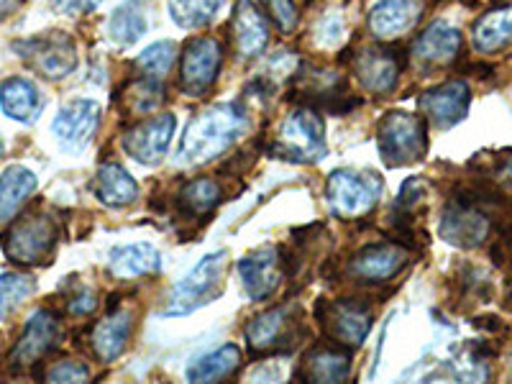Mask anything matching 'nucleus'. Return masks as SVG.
Segmentation results:
<instances>
[{
	"label": "nucleus",
	"instance_id": "obj_1",
	"mask_svg": "<svg viewBox=\"0 0 512 384\" xmlns=\"http://www.w3.org/2000/svg\"><path fill=\"white\" fill-rule=\"evenodd\" d=\"M246 126L249 116L239 103L210 105L208 111L198 113L185 128L177 146V164L198 167L213 162L244 136Z\"/></svg>",
	"mask_w": 512,
	"mask_h": 384
},
{
	"label": "nucleus",
	"instance_id": "obj_2",
	"mask_svg": "<svg viewBox=\"0 0 512 384\" xmlns=\"http://www.w3.org/2000/svg\"><path fill=\"white\" fill-rule=\"evenodd\" d=\"M502 205L500 195H484V192H461L448 200L441 216V236L448 244L461 249H477L489 239L495 228L492 208Z\"/></svg>",
	"mask_w": 512,
	"mask_h": 384
},
{
	"label": "nucleus",
	"instance_id": "obj_3",
	"mask_svg": "<svg viewBox=\"0 0 512 384\" xmlns=\"http://www.w3.org/2000/svg\"><path fill=\"white\" fill-rule=\"evenodd\" d=\"M59 228L57 221L47 213H26L16 218L6 233H3V251L18 267H39L47 264L49 256L57 246Z\"/></svg>",
	"mask_w": 512,
	"mask_h": 384
},
{
	"label": "nucleus",
	"instance_id": "obj_4",
	"mask_svg": "<svg viewBox=\"0 0 512 384\" xmlns=\"http://www.w3.org/2000/svg\"><path fill=\"white\" fill-rule=\"evenodd\" d=\"M223 267H226V251L203 256L190 272L172 287L167 297L164 315H187L192 310L203 308L216 295H221Z\"/></svg>",
	"mask_w": 512,
	"mask_h": 384
},
{
	"label": "nucleus",
	"instance_id": "obj_5",
	"mask_svg": "<svg viewBox=\"0 0 512 384\" xmlns=\"http://www.w3.org/2000/svg\"><path fill=\"white\" fill-rule=\"evenodd\" d=\"M428 123L413 113L392 111L379 121V154L390 167L415 164L428 149Z\"/></svg>",
	"mask_w": 512,
	"mask_h": 384
},
{
	"label": "nucleus",
	"instance_id": "obj_6",
	"mask_svg": "<svg viewBox=\"0 0 512 384\" xmlns=\"http://www.w3.org/2000/svg\"><path fill=\"white\" fill-rule=\"evenodd\" d=\"M272 154L290 162H318L326 157L323 121L315 108H300L282 121Z\"/></svg>",
	"mask_w": 512,
	"mask_h": 384
},
{
	"label": "nucleus",
	"instance_id": "obj_7",
	"mask_svg": "<svg viewBox=\"0 0 512 384\" xmlns=\"http://www.w3.org/2000/svg\"><path fill=\"white\" fill-rule=\"evenodd\" d=\"M382 180L372 172L338 169L326 182V200L331 210L341 218H361L382 198Z\"/></svg>",
	"mask_w": 512,
	"mask_h": 384
},
{
	"label": "nucleus",
	"instance_id": "obj_8",
	"mask_svg": "<svg viewBox=\"0 0 512 384\" xmlns=\"http://www.w3.org/2000/svg\"><path fill=\"white\" fill-rule=\"evenodd\" d=\"M16 52L36 75L47 77V80H64L77 67L75 41L64 31H47V34L18 41Z\"/></svg>",
	"mask_w": 512,
	"mask_h": 384
},
{
	"label": "nucleus",
	"instance_id": "obj_9",
	"mask_svg": "<svg viewBox=\"0 0 512 384\" xmlns=\"http://www.w3.org/2000/svg\"><path fill=\"white\" fill-rule=\"evenodd\" d=\"M244 333L254 354H280L295 349L300 336V310L295 305L267 310L249 320Z\"/></svg>",
	"mask_w": 512,
	"mask_h": 384
},
{
	"label": "nucleus",
	"instance_id": "obj_10",
	"mask_svg": "<svg viewBox=\"0 0 512 384\" xmlns=\"http://www.w3.org/2000/svg\"><path fill=\"white\" fill-rule=\"evenodd\" d=\"M223 47L213 36H195L185 44L180 57V90L190 98L208 93L221 72Z\"/></svg>",
	"mask_w": 512,
	"mask_h": 384
},
{
	"label": "nucleus",
	"instance_id": "obj_11",
	"mask_svg": "<svg viewBox=\"0 0 512 384\" xmlns=\"http://www.w3.org/2000/svg\"><path fill=\"white\" fill-rule=\"evenodd\" d=\"M318 320L333 344L356 349L372 328V310L361 300H326L318 303Z\"/></svg>",
	"mask_w": 512,
	"mask_h": 384
},
{
	"label": "nucleus",
	"instance_id": "obj_12",
	"mask_svg": "<svg viewBox=\"0 0 512 384\" xmlns=\"http://www.w3.org/2000/svg\"><path fill=\"white\" fill-rule=\"evenodd\" d=\"M175 116L172 113H152L149 118H144L141 123H136L131 131H126L123 136V149L131 159L152 167L159 164L167 154L169 144H172V136H175Z\"/></svg>",
	"mask_w": 512,
	"mask_h": 384
},
{
	"label": "nucleus",
	"instance_id": "obj_13",
	"mask_svg": "<svg viewBox=\"0 0 512 384\" xmlns=\"http://www.w3.org/2000/svg\"><path fill=\"white\" fill-rule=\"evenodd\" d=\"M59 336H62V328H59L57 315L52 310H36L18 338L16 349L11 351V364L16 369L34 367L59 344Z\"/></svg>",
	"mask_w": 512,
	"mask_h": 384
},
{
	"label": "nucleus",
	"instance_id": "obj_14",
	"mask_svg": "<svg viewBox=\"0 0 512 384\" xmlns=\"http://www.w3.org/2000/svg\"><path fill=\"white\" fill-rule=\"evenodd\" d=\"M98 121V103L88 98H77L59 108L57 118L52 123V134L57 136L62 149H67V152H80L82 146H88V141L93 139Z\"/></svg>",
	"mask_w": 512,
	"mask_h": 384
},
{
	"label": "nucleus",
	"instance_id": "obj_15",
	"mask_svg": "<svg viewBox=\"0 0 512 384\" xmlns=\"http://www.w3.org/2000/svg\"><path fill=\"white\" fill-rule=\"evenodd\" d=\"M236 269H239L241 285L249 292L251 300H267L277 292L282 277H285V259H282L280 249L264 246V249L244 256Z\"/></svg>",
	"mask_w": 512,
	"mask_h": 384
},
{
	"label": "nucleus",
	"instance_id": "obj_16",
	"mask_svg": "<svg viewBox=\"0 0 512 384\" xmlns=\"http://www.w3.org/2000/svg\"><path fill=\"white\" fill-rule=\"evenodd\" d=\"M405 264H408V251L395 241H384V244L364 246L349 262V274L367 285H379L397 277Z\"/></svg>",
	"mask_w": 512,
	"mask_h": 384
},
{
	"label": "nucleus",
	"instance_id": "obj_17",
	"mask_svg": "<svg viewBox=\"0 0 512 384\" xmlns=\"http://www.w3.org/2000/svg\"><path fill=\"white\" fill-rule=\"evenodd\" d=\"M469 85L464 80H448L438 88L428 90L420 98V111H423L425 123H433L436 128H451L464 121L469 111Z\"/></svg>",
	"mask_w": 512,
	"mask_h": 384
},
{
	"label": "nucleus",
	"instance_id": "obj_18",
	"mask_svg": "<svg viewBox=\"0 0 512 384\" xmlns=\"http://www.w3.org/2000/svg\"><path fill=\"white\" fill-rule=\"evenodd\" d=\"M351 67L361 88L374 95H390L400 80L402 62L395 52L387 49H364L356 54Z\"/></svg>",
	"mask_w": 512,
	"mask_h": 384
},
{
	"label": "nucleus",
	"instance_id": "obj_19",
	"mask_svg": "<svg viewBox=\"0 0 512 384\" xmlns=\"http://www.w3.org/2000/svg\"><path fill=\"white\" fill-rule=\"evenodd\" d=\"M423 11V0H379L374 11L369 13V29L382 41L397 39L418 26Z\"/></svg>",
	"mask_w": 512,
	"mask_h": 384
},
{
	"label": "nucleus",
	"instance_id": "obj_20",
	"mask_svg": "<svg viewBox=\"0 0 512 384\" xmlns=\"http://www.w3.org/2000/svg\"><path fill=\"white\" fill-rule=\"evenodd\" d=\"M461 44H464V39H461L459 29L436 21L418 36V41L413 44V57L415 62L425 64V67H446L459 57Z\"/></svg>",
	"mask_w": 512,
	"mask_h": 384
},
{
	"label": "nucleus",
	"instance_id": "obj_21",
	"mask_svg": "<svg viewBox=\"0 0 512 384\" xmlns=\"http://www.w3.org/2000/svg\"><path fill=\"white\" fill-rule=\"evenodd\" d=\"M233 44L241 57H256L269 44V21L251 0H241L233 13Z\"/></svg>",
	"mask_w": 512,
	"mask_h": 384
},
{
	"label": "nucleus",
	"instance_id": "obj_22",
	"mask_svg": "<svg viewBox=\"0 0 512 384\" xmlns=\"http://www.w3.org/2000/svg\"><path fill=\"white\" fill-rule=\"evenodd\" d=\"M0 108L18 123H34L44 111V95L29 77H8L0 85Z\"/></svg>",
	"mask_w": 512,
	"mask_h": 384
},
{
	"label": "nucleus",
	"instance_id": "obj_23",
	"mask_svg": "<svg viewBox=\"0 0 512 384\" xmlns=\"http://www.w3.org/2000/svg\"><path fill=\"white\" fill-rule=\"evenodd\" d=\"M134 331V315L128 310H116L108 318H103L90 333V349L103 364H111L126 351L128 338Z\"/></svg>",
	"mask_w": 512,
	"mask_h": 384
},
{
	"label": "nucleus",
	"instance_id": "obj_24",
	"mask_svg": "<svg viewBox=\"0 0 512 384\" xmlns=\"http://www.w3.org/2000/svg\"><path fill=\"white\" fill-rule=\"evenodd\" d=\"M159 267H162V254L152 244H144V241L118 246V249L111 251V262H108V269L118 280L146 277V274L159 272Z\"/></svg>",
	"mask_w": 512,
	"mask_h": 384
},
{
	"label": "nucleus",
	"instance_id": "obj_25",
	"mask_svg": "<svg viewBox=\"0 0 512 384\" xmlns=\"http://www.w3.org/2000/svg\"><path fill=\"white\" fill-rule=\"evenodd\" d=\"M351 372V356L344 346H318L303 361V379L308 382H344Z\"/></svg>",
	"mask_w": 512,
	"mask_h": 384
},
{
	"label": "nucleus",
	"instance_id": "obj_26",
	"mask_svg": "<svg viewBox=\"0 0 512 384\" xmlns=\"http://www.w3.org/2000/svg\"><path fill=\"white\" fill-rule=\"evenodd\" d=\"M93 192L100 203L111 208H123L139 198V185L121 164H103L93 180Z\"/></svg>",
	"mask_w": 512,
	"mask_h": 384
},
{
	"label": "nucleus",
	"instance_id": "obj_27",
	"mask_svg": "<svg viewBox=\"0 0 512 384\" xmlns=\"http://www.w3.org/2000/svg\"><path fill=\"white\" fill-rule=\"evenodd\" d=\"M36 175L31 169L13 164L0 175V223L13 221L18 210L24 208L26 200L34 195Z\"/></svg>",
	"mask_w": 512,
	"mask_h": 384
},
{
	"label": "nucleus",
	"instance_id": "obj_28",
	"mask_svg": "<svg viewBox=\"0 0 512 384\" xmlns=\"http://www.w3.org/2000/svg\"><path fill=\"white\" fill-rule=\"evenodd\" d=\"M474 49L479 54L502 52L512 44V8H495L484 13L472 29Z\"/></svg>",
	"mask_w": 512,
	"mask_h": 384
},
{
	"label": "nucleus",
	"instance_id": "obj_29",
	"mask_svg": "<svg viewBox=\"0 0 512 384\" xmlns=\"http://www.w3.org/2000/svg\"><path fill=\"white\" fill-rule=\"evenodd\" d=\"M241 367V349L236 344H223L221 349L208 351L187 367L190 382H221Z\"/></svg>",
	"mask_w": 512,
	"mask_h": 384
},
{
	"label": "nucleus",
	"instance_id": "obj_30",
	"mask_svg": "<svg viewBox=\"0 0 512 384\" xmlns=\"http://www.w3.org/2000/svg\"><path fill=\"white\" fill-rule=\"evenodd\" d=\"M221 203V185L210 177H198V180H190L177 195V205H180L182 213L198 218L208 216L216 210V205Z\"/></svg>",
	"mask_w": 512,
	"mask_h": 384
},
{
	"label": "nucleus",
	"instance_id": "obj_31",
	"mask_svg": "<svg viewBox=\"0 0 512 384\" xmlns=\"http://www.w3.org/2000/svg\"><path fill=\"white\" fill-rule=\"evenodd\" d=\"M108 31L111 39L121 47L136 44L141 36L146 34V11L141 6V0H126L113 11L111 21H108Z\"/></svg>",
	"mask_w": 512,
	"mask_h": 384
},
{
	"label": "nucleus",
	"instance_id": "obj_32",
	"mask_svg": "<svg viewBox=\"0 0 512 384\" xmlns=\"http://www.w3.org/2000/svg\"><path fill=\"white\" fill-rule=\"evenodd\" d=\"M121 98L123 105L136 116H152L167 100V90H164L162 80H157V77L141 75L139 80H134L123 90Z\"/></svg>",
	"mask_w": 512,
	"mask_h": 384
},
{
	"label": "nucleus",
	"instance_id": "obj_33",
	"mask_svg": "<svg viewBox=\"0 0 512 384\" xmlns=\"http://www.w3.org/2000/svg\"><path fill=\"white\" fill-rule=\"evenodd\" d=\"M223 8V0H169L172 21L182 29H200L208 26L218 11Z\"/></svg>",
	"mask_w": 512,
	"mask_h": 384
},
{
	"label": "nucleus",
	"instance_id": "obj_34",
	"mask_svg": "<svg viewBox=\"0 0 512 384\" xmlns=\"http://www.w3.org/2000/svg\"><path fill=\"white\" fill-rule=\"evenodd\" d=\"M36 292V282L29 274H0V318L6 320Z\"/></svg>",
	"mask_w": 512,
	"mask_h": 384
},
{
	"label": "nucleus",
	"instance_id": "obj_35",
	"mask_svg": "<svg viewBox=\"0 0 512 384\" xmlns=\"http://www.w3.org/2000/svg\"><path fill=\"white\" fill-rule=\"evenodd\" d=\"M175 62H177L175 44H172V41H157V44H152V47L144 49V52L136 57L134 67L139 72H144L146 77H157V80H162V77L175 67Z\"/></svg>",
	"mask_w": 512,
	"mask_h": 384
},
{
	"label": "nucleus",
	"instance_id": "obj_36",
	"mask_svg": "<svg viewBox=\"0 0 512 384\" xmlns=\"http://www.w3.org/2000/svg\"><path fill=\"white\" fill-rule=\"evenodd\" d=\"M262 6L272 16L274 24L280 26L282 34H295L297 24H300L295 0H262Z\"/></svg>",
	"mask_w": 512,
	"mask_h": 384
},
{
	"label": "nucleus",
	"instance_id": "obj_37",
	"mask_svg": "<svg viewBox=\"0 0 512 384\" xmlns=\"http://www.w3.org/2000/svg\"><path fill=\"white\" fill-rule=\"evenodd\" d=\"M44 379H49V382H85V379H90V369L82 361L62 359L47 369Z\"/></svg>",
	"mask_w": 512,
	"mask_h": 384
},
{
	"label": "nucleus",
	"instance_id": "obj_38",
	"mask_svg": "<svg viewBox=\"0 0 512 384\" xmlns=\"http://www.w3.org/2000/svg\"><path fill=\"white\" fill-rule=\"evenodd\" d=\"M315 31H318L320 47H336V44H341V39H344V18L326 16Z\"/></svg>",
	"mask_w": 512,
	"mask_h": 384
},
{
	"label": "nucleus",
	"instance_id": "obj_39",
	"mask_svg": "<svg viewBox=\"0 0 512 384\" xmlns=\"http://www.w3.org/2000/svg\"><path fill=\"white\" fill-rule=\"evenodd\" d=\"M95 308H98V295H95L93 287L80 285L67 300V310L72 315H90Z\"/></svg>",
	"mask_w": 512,
	"mask_h": 384
},
{
	"label": "nucleus",
	"instance_id": "obj_40",
	"mask_svg": "<svg viewBox=\"0 0 512 384\" xmlns=\"http://www.w3.org/2000/svg\"><path fill=\"white\" fill-rule=\"evenodd\" d=\"M52 6L64 16H85L100 6V0H52Z\"/></svg>",
	"mask_w": 512,
	"mask_h": 384
},
{
	"label": "nucleus",
	"instance_id": "obj_41",
	"mask_svg": "<svg viewBox=\"0 0 512 384\" xmlns=\"http://www.w3.org/2000/svg\"><path fill=\"white\" fill-rule=\"evenodd\" d=\"M497 172L512 182V154H507V157L500 159V167H497Z\"/></svg>",
	"mask_w": 512,
	"mask_h": 384
},
{
	"label": "nucleus",
	"instance_id": "obj_42",
	"mask_svg": "<svg viewBox=\"0 0 512 384\" xmlns=\"http://www.w3.org/2000/svg\"><path fill=\"white\" fill-rule=\"evenodd\" d=\"M13 11V0H0V21Z\"/></svg>",
	"mask_w": 512,
	"mask_h": 384
},
{
	"label": "nucleus",
	"instance_id": "obj_43",
	"mask_svg": "<svg viewBox=\"0 0 512 384\" xmlns=\"http://www.w3.org/2000/svg\"><path fill=\"white\" fill-rule=\"evenodd\" d=\"M507 300H510V303H507V308L512 310V282H510V290H507Z\"/></svg>",
	"mask_w": 512,
	"mask_h": 384
},
{
	"label": "nucleus",
	"instance_id": "obj_44",
	"mask_svg": "<svg viewBox=\"0 0 512 384\" xmlns=\"http://www.w3.org/2000/svg\"><path fill=\"white\" fill-rule=\"evenodd\" d=\"M3 149H6V144H3V139H0V157H3Z\"/></svg>",
	"mask_w": 512,
	"mask_h": 384
}]
</instances>
